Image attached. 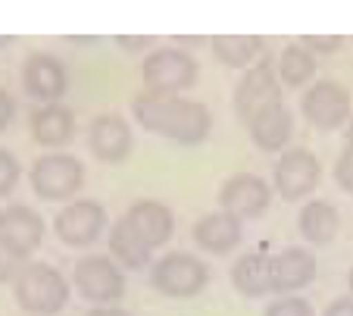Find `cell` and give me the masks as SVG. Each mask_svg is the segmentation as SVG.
Returning a JSON list of instances; mask_svg holds the SVG:
<instances>
[{
    "mask_svg": "<svg viewBox=\"0 0 353 316\" xmlns=\"http://www.w3.org/2000/svg\"><path fill=\"white\" fill-rule=\"evenodd\" d=\"M281 103V88H279V72L272 69V63H256L244 72V79L234 88V110L241 119H250L254 113Z\"/></svg>",
    "mask_w": 353,
    "mask_h": 316,
    "instance_id": "obj_12",
    "label": "cell"
},
{
    "mask_svg": "<svg viewBox=\"0 0 353 316\" xmlns=\"http://www.w3.org/2000/svg\"><path fill=\"white\" fill-rule=\"evenodd\" d=\"M347 285H350V297H353V266H350V276H347Z\"/></svg>",
    "mask_w": 353,
    "mask_h": 316,
    "instance_id": "obj_35",
    "label": "cell"
},
{
    "mask_svg": "<svg viewBox=\"0 0 353 316\" xmlns=\"http://www.w3.org/2000/svg\"><path fill=\"white\" fill-rule=\"evenodd\" d=\"M316 75V57L303 44H288L279 57V81L288 88H303Z\"/></svg>",
    "mask_w": 353,
    "mask_h": 316,
    "instance_id": "obj_24",
    "label": "cell"
},
{
    "mask_svg": "<svg viewBox=\"0 0 353 316\" xmlns=\"http://www.w3.org/2000/svg\"><path fill=\"white\" fill-rule=\"evenodd\" d=\"M13 295L26 313L54 316L69 304V282L50 263H28L13 282Z\"/></svg>",
    "mask_w": 353,
    "mask_h": 316,
    "instance_id": "obj_2",
    "label": "cell"
},
{
    "mask_svg": "<svg viewBox=\"0 0 353 316\" xmlns=\"http://www.w3.org/2000/svg\"><path fill=\"white\" fill-rule=\"evenodd\" d=\"M347 141L353 144V116H350V122H347Z\"/></svg>",
    "mask_w": 353,
    "mask_h": 316,
    "instance_id": "obj_34",
    "label": "cell"
},
{
    "mask_svg": "<svg viewBox=\"0 0 353 316\" xmlns=\"http://www.w3.org/2000/svg\"><path fill=\"white\" fill-rule=\"evenodd\" d=\"M241 238H244V226H241L238 216L225 213V210L207 213L194 222V241L207 254H216V257L232 254L241 244Z\"/></svg>",
    "mask_w": 353,
    "mask_h": 316,
    "instance_id": "obj_15",
    "label": "cell"
},
{
    "mask_svg": "<svg viewBox=\"0 0 353 316\" xmlns=\"http://www.w3.org/2000/svg\"><path fill=\"white\" fill-rule=\"evenodd\" d=\"M107 207L94 197H79V201H69L66 207L57 213L54 219V232L63 244L69 248H91L103 229H107Z\"/></svg>",
    "mask_w": 353,
    "mask_h": 316,
    "instance_id": "obj_9",
    "label": "cell"
},
{
    "mask_svg": "<svg viewBox=\"0 0 353 316\" xmlns=\"http://www.w3.org/2000/svg\"><path fill=\"white\" fill-rule=\"evenodd\" d=\"M85 316H132V313L122 307H94V310H88Z\"/></svg>",
    "mask_w": 353,
    "mask_h": 316,
    "instance_id": "obj_33",
    "label": "cell"
},
{
    "mask_svg": "<svg viewBox=\"0 0 353 316\" xmlns=\"http://www.w3.org/2000/svg\"><path fill=\"white\" fill-rule=\"evenodd\" d=\"M113 41L125 54H138V50H144V48H154V38H150V34H116Z\"/></svg>",
    "mask_w": 353,
    "mask_h": 316,
    "instance_id": "obj_30",
    "label": "cell"
},
{
    "mask_svg": "<svg viewBox=\"0 0 353 316\" xmlns=\"http://www.w3.org/2000/svg\"><path fill=\"white\" fill-rule=\"evenodd\" d=\"M269 204H272V185L254 172L232 175V179L222 182V188H219V210L238 216V219L260 216Z\"/></svg>",
    "mask_w": 353,
    "mask_h": 316,
    "instance_id": "obj_11",
    "label": "cell"
},
{
    "mask_svg": "<svg viewBox=\"0 0 353 316\" xmlns=\"http://www.w3.org/2000/svg\"><path fill=\"white\" fill-rule=\"evenodd\" d=\"M334 182H338L341 191L353 195V144L350 141L344 144V150H341L338 160H334Z\"/></svg>",
    "mask_w": 353,
    "mask_h": 316,
    "instance_id": "obj_28",
    "label": "cell"
},
{
    "mask_svg": "<svg viewBox=\"0 0 353 316\" xmlns=\"http://www.w3.org/2000/svg\"><path fill=\"white\" fill-rule=\"evenodd\" d=\"M72 285L81 301L94 307H116L125 297V273L113 257L103 254L81 257L72 269Z\"/></svg>",
    "mask_w": 353,
    "mask_h": 316,
    "instance_id": "obj_4",
    "label": "cell"
},
{
    "mask_svg": "<svg viewBox=\"0 0 353 316\" xmlns=\"http://www.w3.org/2000/svg\"><path fill=\"white\" fill-rule=\"evenodd\" d=\"M75 135V113L63 103H47L32 113V138L41 148H63Z\"/></svg>",
    "mask_w": 353,
    "mask_h": 316,
    "instance_id": "obj_20",
    "label": "cell"
},
{
    "mask_svg": "<svg viewBox=\"0 0 353 316\" xmlns=\"http://www.w3.org/2000/svg\"><path fill=\"white\" fill-rule=\"evenodd\" d=\"M316 263L313 250L307 248H285L272 254V295H294V291L307 288L316 279Z\"/></svg>",
    "mask_w": 353,
    "mask_h": 316,
    "instance_id": "obj_14",
    "label": "cell"
},
{
    "mask_svg": "<svg viewBox=\"0 0 353 316\" xmlns=\"http://www.w3.org/2000/svg\"><path fill=\"white\" fill-rule=\"evenodd\" d=\"M150 285H154L160 295H166V297L188 301V297H197L200 291L210 285V269L197 254L172 250V254L160 257V260L154 263Z\"/></svg>",
    "mask_w": 353,
    "mask_h": 316,
    "instance_id": "obj_6",
    "label": "cell"
},
{
    "mask_svg": "<svg viewBox=\"0 0 353 316\" xmlns=\"http://www.w3.org/2000/svg\"><path fill=\"white\" fill-rule=\"evenodd\" d=\"M200 75V66L188 50L179 48H160L150 50L144 57L141 66V79H144L147 95H160V97H172L185 88H191Z\"/></svg>",
    "mask_w": 353,
    "mask_h": 316,
    "instance_id": "obj_5",
    "label": "cell"
},
{
    "mask_svg": "<svg viewBox=\"0 0 353 316\" xmlns=\"http://www.w3.org/2000/svg\"><path fill=\"white\" fill-rule=\"evenodd\" d=\"M19 175H22V163L7 148H0V197H7L16 188Z\"/></svg>",
    "mask_w": 353,
    "mask_h": 316,
    "instance_id": "obj_27",
    "label": "cell"
},
{
    "mask_svg": "<svg viewBox=\"0 0 353 316\" xmlns=\"http://www.w3.org/2000/svg\"><path fill=\"white\" fill-rule=\"evenodd\" d=\"M28 263H32V260H28L19 248H13L7 238L0 235V285H3V282H16V279H19V273L28 266Z\"/></svg>",
    "mask_w": 353,
    "mask_h": 316,
    "instance_id": "obj_25",
    "label": "cell"
},
{
    "mask_svg": "<svg viewBox=\"0 0 353 316\" xmlns=\"http://www.w3.org/2000/svg\"><path fill=\"white\" fill-rule=\"evenodd\" d=\"M0 235L26 257H32L44 241V219L38 210L26 207V204H10L0 210Z\"/></svg>",
    "mask_w": 353,
    "mask_h": 316,
    "instance_id": "obj_17",
    "label": "cell"
},
{
    "mask_svg": "<svg viewBox=\"0 0 353 316\" xmlns=\"http://www.w3.org/2000/svg\"><path fill=\"white\" fill-rule=\"evenodd\" d=\"M322 316H353V297H334L332 304H328L325 310H322Z\"/></svg>",
    "mask_w": 353,
    "mask_h": 316,
    "instance_id": "obj_32",
    "label": "cell"
},
{
    "mask_svg": "<svg viewBox=\"0 0 353 316\" xmlns=\"http://www.w3.org/2000/svg\"><path fill=\"white\" fill-rule=\"evenodd\" d=\"M132 113L147 132L169 138L175 144H200L213 132V113L207 103L188 101V97H160L141 95L134 97Z\"/></svg>",
    "mask_w": 353,
    "mask_h": 316,
    "instance_id": "obj_1",
    "label": "cell"
},
{
    "mask_svg": "<svg viewBox=\"0 0 353 316\" xmlns=\"http://www.w3.org/2000/svg\"><path fill=\"white\" fill-rule=\"evenodd\" d=\"M110 254L125 269H144V266H150L154 248H150V244L132 229V222L122 216L119 222L110 226Z\"/></svg>",
    "mask_w": 353,
    "mask_h": 316,
    "instance_id": "obj_22",
    "label": "cell"
},
{
    "mask_svg": "<svg viewBox=\"0 0 353 316\" xmlns=\"http://www.w3.org/2000/svg\"><path fill=\"white\" fill-rule=\"evenodd\" d=\"M300 44L307 50H319V54H338L344 48V38L341 34H332V38H325V34H303Z\"/></svg>",
    "mask_w": 353,
    "mask_h": 316,
    "instance_id": "obj_29",
    "label": "cell"
},
{
    "mask_svg": "<svg viewBox=\"0 0 353 316\" xmlns=\"http://www.w3.org/2000/svg\"><path fill=\"white\" fill-rule=\"evenodd\" d=\"M341 229V216H338V207H332L328 201H307L303 210L297 213V232L303 235V241L310 244H328L334 241Z\"/></svg>",
    "mask_w": 353,
    "mask_h": 316,
    "instance_id": "obj_21",
    "label": "cell"
},
{
    "mask_svg": "<svg viewBox=\"0 0 353 316\" xmlns=\"http://www.w3.org/2000/svg\"><path fill=\"white\" fill-rule=\"evenodd\" d=\"M322 179V163L310 148H285L275 163L272 188L279 191L281 201L297 204L316 191Z\"/></svg>",
    "mask_w": 353,
    "mask_h": 316,
    "instance_id": "obj_7",
    "label": "cell"
},
{
    "mask_svg": "<svg viewBox=\"0 0 353 316\" xmlns=\"http://www.w3.org/2000/svg\"><path fill=\"white\" fill-rule=\"evenodd\" d=\"M232 285L238 288V295L250 297V301L272 295V254L250 250V254L238 257V263L232 266Z\"/></svg>",
    "mask_w": 353,
    "mask_h": 316,
    "instance_id": "obj_19",
    "label": "cell"
},
{
    "mask_svg": "<svg viewBox=\"0 0 353 316\" xmlns=\"http://www.w3.org/2000/svg\"><path fill=\"white\" fill-rule=\"evenodd\" d=\"M10 41H13V38H0V44H10Z\"/></svg>",
    "mask_w": 353,
    "mask_h": 316,
    "instance_id": "obj_36",
    "label": "cell"
},
{
    "mask_svg": "<svg viewBox=\"0 0 353 316\" xmlns=\"http://www.w3.org/2000/svg\"><path fill=\"white\" fill-rule=\"evenodd\" d=\"M13 113H16V103H13V97L0 88V132H7L10 128V122H13Z\"/></svg>",
    "mask_w": 353,
    "mask_h": 316,
    "instance_id": "obj_31",
    "label": "cell"
},
{
    "mask_svg": "<svg viewBox=\"0 0 353 316\" xmlns=\"http://www.w3.org/2000/svg\"><path fill=\"white\" fill-rule=\"evenodd\" d=\"M132 126L119 113H103L91 122L88 128V148L97 160L103 163H122L132 154Z\"/></svg>",
    "mask_w": 353,
    "mask_h": 316,
    "instance_id": "obj_13",
    "label": "cell"
},
{
    "mask_svg": "<svg viewBox=\"0 0 353 316\" xmlns=\"http://www.w3.org/2000/svg\"><path fill=\"white\" fill-rule=\"evenodd\" d=\"M125 219L132 222V229L144 238L150 248H163L175 232V216L166 204L160 201H134L128 207Z\"/></svg>",
    "mask_w": 353,
    "mask_h": 316,
    "instance_id": "obj_18",
    "label": "cell"
},
{
    "mask_svg": "<svg viewBox=\"0 0 353 316\" xmlns=\"http://www.w3.org/2000/svg\"><path fill=\"white\" fill-rule=\"evenodd\" d=\"M263 316H316V310H313V304H310L307 297L285 295V297H279V301L269 304Z\"/></svg>",
    "mask_w": 353,
    "mask_h": 316,
    "instance_id": "obj_26",
    "label": "cell"
},
{
    "mask_svg": "<svg viewBox=\"0 0 353 316\" xmlns=\"http://www.w3.org/2000/svg\"><path fill=\"white\" fill-rule=\"evenodd\" d=\"M216 60L228 69H250V63L263 54L266 41L260 34H213L210 38Z\"/></svg>",
    "mask_w": 353,
    "mask_h": 316,
    "instance_id": "obj_23",
    "label": "cell"
},
{
    "mask_svg": "<svg viewBox=\"0 0 353 316\" xmlns=\"http://www.w3.org/2000/svg\"><path fill=\"white\" fill-rule=\"evenodd\" d=\"M247 132H250V141L256 144L266 154H275V150H285L288 141L294 135V116L285 103H272V107L254 113L244 122Z\"/></svg>",
    "mask_w": 353,
    "mask_h": 316,
    "instance_id": "obj_16",
    "label": "cell"
},
{
    "mask_svg": "<svg viewBox=\"0 0 353 316\" xmlns=\"http://www.w3.org/2000/svg\"><path fill=\"white\" fill-rule=\"evenodd\" d=\"M69 75L66 66L57 60L54 54H44V50H34L28 54V60L22 63V88L32 101H38L41 107L47 103H60V97L66 95Z\"/></svg>",
    "mask_w": 353,
    "mask_h": 316,
    "instance_id": "obj_10",
    "label": "cell"
},
{
    "mask_svg": "<svg viewBox=\"0 0 353 316\" xmlns=\"http://www.w3.org/2000/svg\"><path fill=\"white\" fill-rule=\"evenodd\" d=\"M32 191L41 201H72L79 188L85 185V166L79 157L66 154V150H50V154L38 157L28 172Z\"/></svg>",
    "mask_w": 353,
    "mask_h": 316,
    "instance_id": "obj_3",
    "label": "cell"
},
{
    "mask_svg": "<svg viewBox=\"0 0 353 316\" xmlns=\"http://www.w3.org/2000/svg\"><path fill=\"white\" fill-rule=\"evenodd\" d=\"M300 110L307 116V122L319 132H338V128H347L353 116V101L350 91H347L341 81H316L307 95L300 97Z\"/></svg>",
    "mask_w": 353,
    "mask_h": 316,
    "instance_id": "obj_8",
    "label": "cell"
}]
</instances>
